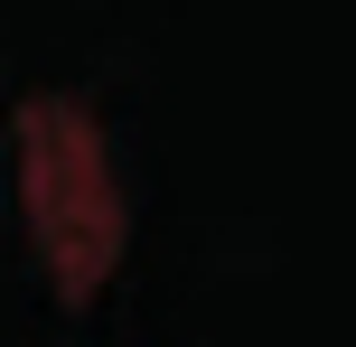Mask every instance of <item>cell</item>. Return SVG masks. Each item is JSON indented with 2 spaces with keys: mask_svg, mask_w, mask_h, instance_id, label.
Wrapping results in <instances>:
<instances>
[{
  "mask_svg": "<svg viewBox=\"0 0 356 347\" xmlns=\"http://www.w3.org/2000/svg\"><path fill=\"white\" fill-rule=\"evenodd\" d=\"M10 169H19V225H29L38 273L56 282V300H94L122 263V179H113L94 113L66 94L19 104Z\"/></svg>",
  "mask_w": 356,
  "mask_h": 347,
  "instance_id": "6da1fadb",
  "label": "cell"
}]
</instances>
